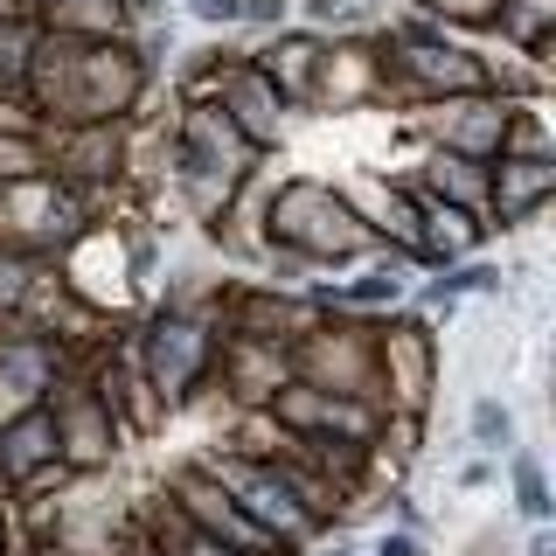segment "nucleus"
<instances>
[{
  "instance_id": "obj_1",
  "label": "nucleus",
  "mask_w": 556,
  "mask_h": 556,
  "mask_svg": "<svg viewBox=\"0 0 556 556\" xmlns=\"http://www.w3.org/2000/svg\"><path fill=\"white\" fill-rule=\"evenodd\" d=\"M153 91L161 84L147 77L126 35H63L42 22L22 104L35 112V126H112V118H139Z\"/></svg>"
},
{
  "instance_id": "obj_2",
  "label": "nucleus",
  "mask_w": 556,
  "mask_h": 556,
  "mask_svg": "<svg viewBox=\"0 0 556 556\" xmlns=\"http://www.w3.org/2000/svg\"><path fill=\"white\" fill-rule=\"evenodd\" d=\"M257 243H265V257H292L306 271H348L376 251L355 208L341 202V188L320 174L257 181Z\"/></svg>"
},
{
  "instance_id": "obj_3",
  "label": "nucleus",
  "mask_w": 556,
  "mask_h": 556,
  "mask_svg": "<svg viewBox=\"0 0 556 556\" xmlns=\"http://www.w3.org/2000/svg\"><path fill=\"white\" fill-rule=\"evenodd\" d=\"M216 292H167L147 320H132V341H139V369H147L161 410H188L195 396L208 390V369H216V341H223V320H216Z\"/></svg>"
},
{
  "instance_id": "obj_4",
  "label": "nucleus",
  "mask_w": 556,
  "mask_h": 556,
  "mask_svg": "<svg viewBox=\"0 0 556 556\" xmlns=\"http://www.w3.org/2000/svg\"><path fill=\"white\" fill-rule=\"evenodd\" d=\"M104 202L91 188H70L56 174H14L0 181V251H22L35 265H56L84 230L104 223Z\"/></svg>"
},
{
  "instance_id": "obj_5",
  "label": "nucleus",
  "mask_w": 556,
  "mask_h": 556,
  "mask_svg": "<svg viewBox=\"0 0 556 556\" xmlns=\"http://www.w3.org/2000/svg\"><path fill=\"white\" fill-rule=\"evenodd\" d=\"M376 390H382V410L396 417H431V404H439L445 341L417 306L376 313Z\"/></svg>"
},
{
  "instance_id": "obj_6",
  "label": "nucleus",
  "mask_w": 556,
  "mask_h": 556,
  "mask_svg": "<svg viewBox=\"0 0 556 556\" xmlns=\"http://www.w3.org/2000/svg\"><path fill=\"white\" fill-rule=\"evenodd\" d=\"M195 459H202V473L216 480V486H230V501H237V508L251 515L286 556H306L320 535H334L320 515H306V501L286 486V473H278L271 459H237V452H223V445H202Z\"/></svg>"
},
{
  "instance_id": "obj_7",
  "label": "nucleus",
  "mask_w": 556,
  "mask_h": 556,
  "mask_svg": "<svg viewBox=\"0 0 556 556\" xmlns=\"http://www.w3.org/2000/svg\"><path fill=\"white\" fill-rule=\"evenodd\" d=\"M286 362L292 376L313 382V390L327 396H376V320H362V313H313L300 334L286 341Z\"/></svg>"
},
{
  "instance_id": "obj_8",
  "label": "nucleus",
  "mask_w": 556,
  "mask_h": 556,
  "mask_svg": "<svg viewBox=\"0 0 556 556\" xmlns=\"http://www.w3.org/2000/svg\"><path fill=\"white\" fill-rule=\"evenodd\" d=\"M466 91H486V63L459 35H445L431 49H390L382 56V98H396L404 112L439 104V98H466Z\"/></svg>"
},
{
  "instance_id": "obj_9",
  "label": "nucleus",
  "mask_w": 556,
  "mask_h": 556,
  "mask_svg": "<svg viewBox=\"0 0 556 556\" xmlns=\"http://www.w3.org/2000/svg\"><path fill=\"white\" fill-rule=\"evenodd\" d=\"M49 417H56V459H63L70 480H91L126 452V431L104 410V396L84 382V369H70L56 390H49Z\"/></svg>"
},
{
  "instance_id": "obj_10",
  "label": "nucleus",
  "mask_w": 556,
  "mask_h": 556,
  "mask_svg": "<svg viewBox=\"0 0 556 556\" xmlns=\"http://www.w3.org/2000/svg\"><path fill=\"white\" fill-rule=\"evenodd\" d=\"M132 126L139 118H112V126H42V174L91 195H118L132 167Z\"/></svg>"
},
{
  "instance_id": "obj_11",
  "label": "nucleus",
  "mask_w": 556,
  "mask_h": 556,
  "mask_svg": "<svg viewBox=\"0 0 556 556\" xmlns=\"http://www.w3.org/2000/svg\"><path fill=\"white\" fill-rule=\"evenodd\" d=\"M334 188H341V202L355 208V223L369 230L376 251H390V257H404L410 271H425V223H417V202H410L404 174L348 167V174H334Z\"/></svg>"
},
{
  "instance_id": "obj_12",
  "label": "nucleus",
  "mask_w": 556,
  "mask_h": 556,
  "mask_svg": "<svg viewBox=\"0 0 556 556\" xmlns=\"http://www.w3.org/2000/svg\"><path fill=\"white\" fill-rule=\"evenodd\" d=\"M91 348H70L63 334H49V327H35V320H0V404L8 410L49 404V390H56Z\"/></svg>"
},
{
  "instance_id": "obj_13",
  "label": "nucleus",
  "mask_w": 556,
  "mask_h": 556,
  "mask_svg": "<svg viewBox=\"0 0 556 556\" xmlns=\"http://www.w3.org/2000/svg\"><path fill=\"white\" fill-rule=\"evenodd\" d=\"M161 494H167V501H174V508H181L188 521H195L202 535H216L223 549H237V556H286V549H278L271 535H265V529H257V521H251V515H243L237 501H230V486H216V480L202 473V459H195V452H188L181 466H167Z\"/></svg>"
},
{
  "instance_id": "obj_14",
  "label": "nucleus",
  "mask_w": 556,
  "mask_h": 556,
  "mask_svg": "<svg viewBox=\"0 0 556 556\" xmlns=\"http://www.w3.org/2000/svg\"><path fill=\"white\" fill-rule=\"evenodd\" d=\"M508 112H515V98H494V91L439 98V104H417V112H410V139H417V147L466 153V161H494L501 132H508Z\"/></svg>"
},
{
  "instance_id": "obj_15",
  "label": "nucleus",
  "mask_w": 556,
  "mask_h": 556,
  "mask_svg": "<svg viewBox=\"0 0 556 556\" xmlns=\"http://www.w3.org/2000/svg\"><path fill=\"white\" fill-rule=\"evenodd\" d=\"M208 98L223 104V118H230V126L251 139V147L265 153V161H271L278 147H286V132H292V104L278 98V84L251 63V49H243V56L223 70L216 84H208Z\"/></svg>"
},
{
  "instance_id": "obj_16",
  "label": "nucleus",
  "mask_w": 556,
  "mask_h": 556,
  "mask_svg": "<svg viewBox=\"0 0 556 556\" xmlns=\"http://www.w3.org/2000/svg\"><path fill=\"white\" fill-rule=\"evenodd\" d=\"M556 202V153L543 161H521V153H494L486 161V230L508 237V230H529L543 223V208Z\"/></svg>"
},
{
  "instance_id": "obj_17",
  "label": "nucleus",
  "mask_w": 556,
  "mask_h": 556,
  "mask_svg": "<svg viewBox=\"0 0 556 556\" xmlns=\"http://www.w3.org/2000/svg\"><path fill=\"white\" fill-rule=\"evenodd\" d=\"M410 265L390 251H369L362 257L355 278H306V306L313 313H362V320H376V313H396L410 300Z\"/></svg>"
},
{
  "instance_id": "obj_18",
  "label": "nucleus",
  "mask_w": 556,
  "mask_h": 556,
  "mask_svg": "<svg viewBox=\"0 0 556 556\" xmlns=\"http://www.w3.org/2000/svg\"><path fill=\"white\" fill-rule=\"evenodd\" d=\"M292 376L286 348L278 341H257V334H223L216 341V369H208V390L230 396V410H265L271 390Z\"/></svg>"
},
{
  "instance_id": "obj_19",
  "label": "nucleus",
  "mask_w": 556,
  "mask_h": 556,
  "mask_svg": "<svg viewBox=\"0 0 556 556\" xmlns=\"http://www.w3.org/2000/svg\"><path fill=\"white\" fill-rule=\"evenodd\" d=\"M56 417L49 404H22V410H0V494L22 501L35 494V480L56 473Z\"/></svg>"
},
{
  "instance_id": "obj_20",
  "label": "nucleus",
  "mask_w": 556,
  "mask_h": 556,
  "mask_svg": "<svg viewBox=\"0 0 556 556\" xmlns=\"http://www.w3.org/2000/svg\"><path fill=\"white\" fill-rule=\"evenodd\" d=\"M320 56H327V35H313V28H300V22H286V28H271V35H257V42H251V63L278 84V98L292 104V118L313 112Z\"/></svg>"
},
{
  "instance_id": "obj_21",
  "label": "nucleus",
  "mask_w": 556,
  "mask_h": 556,
  "mask_svg": "<svg viewBox=\"0 0 556 556\" xmlns=\"http://www.w3.org/2000/svg\"><path fill=\"white\" fill-rule=\"evenodd\" d=\"M404 181H417L425 195H439L452 208H486V161H466V153H445V147H417V167H404ZM486 223V216H480Z\"/></svg>"
},
{
  "instance_id": "obj_22",
  "label": "nucleus",
  "mask_w": 556,
  "mask_h": 556,
  "mask_svg": "<svg viewBox=\"0 0 556 556\" xmlns=\"http://www.w3.org/2000/svg\"><path fill=\"white\" fill-rule=\"evenodd\" d=\"M132 529L147 535L153 556H237V549H223L216 535H202L167 494H147V501H139V508H132Z\"/></svg>"
},
{
  "instance_id": "obj_23",
  "label": "nucleus",
  "mask_w": 556,
  "mask_h": 556,
  "mask_svg": "<svg viewBox=\"0 0 556 556\" xmlns=\"http://www.w3.org/2000/svg\"><path fill=\"white\" fill-rule=\"evenodd\" d=\"M486 35H494L501 49H515V56H529V63H549V49H556V0H501Z\"/></svg>"
},
{
  "instance_id": "obj_24",
  "label": "nucleus",
  "mask_w": 556,
  "mask_h": 556,
  "mask_svg": "<svg viewBox=\"0 0 556 556\" xmlns=\"http://www.w3.org/2000/svg\"><path fill=\"white\" fill-rule=\"evenodd\" d=\"M508 501L515 515L529 521V529H543V521H556V494H549V466L535 445H515L508 452Z\"/></svg>"
},
{
  "instance_id": "obj_25",
  "label": "nucleus",
  "mask_w": 556,
  "mask_h": 556,
  "mask_svg": "<svg viewBox=\"0 0 556 556\" xmlns=\"http://www.w3.org/2000/svg\"><path fill=\"white\" fill-rule=\"evenodd\" d=\"M466 445L480 452V459H508L521 445V417L508 396H473V410H466Z\"/></svg>"
},
{
  "instance_id": "obj_26",
  "label": "nucleus",
  "mask_w": 556,
  "mask_h": 556,
  "mask_svg": "<svg viewBox=\"0 0 556 556\" xmlns=\"http://www.w3.org/2000/svg\"><path fill=\"white\" fill-rule=\"evenodd\" d=\"M292 22L313 35H362L382 22V8L376 0H292Z\"/></svg>"
},
{
  "instance_id": "obj_27",
  "label": "nucleus",
  "mask_w": 556,
  "mask_h": 556,
  "mask_svg": "<svg viewBox=\"0 0 556 556\" xmlns=\"http://www.w3.org/2000/svg\"><path fill=\"white\" fill-rule=\"evenodd\" d=\"M42 22L63 35H126V14L112 0H56V8H42Z\"/></svg>"
},
{
  "instance_id": "obj_28",
  "label": "nucleus",
  "mask_w": 556,
  "mask_h": 556,
  "mask_svg": "<svg viewBox=\"0 0 556 556\" xmlns=\"http://www.w3.org/2000/svg\"><path fill=\"white\" fill-rule=\"evenodd\" d=\"M42 271L49 265H35V257H22V251H0V320H22V313L35 306Z\"/></svg>"
},
{
  "instance_id": "obj_29",
  "label": "nucleus",
  "mask_w": 556,
  "mask_h": 556,
  "mask_svg": "<svg viewBox=\"0 0 556 556\" xmlns=\"http://www.w3.org/2000/svg\"><path fill=\"white\" fill-rule=\"evenodd\" d=\"M410 14H431L439 28H452V35H486L494 28V8L501 0H404Z\"/></svg>"
},
{
  "instance_id": "obj_30",
  "label": "nucleus",
  "mask_w": 556,
  "mask_h": 556,
  "mask_svg": "<svg viewBox=\"0 0 556 556\" xmlns=\"http://www.w3.org/2000/svg\"><path fill=\"white\" fill-rule=\"evenodd\" d=\"M188 8V22H202V28H216V35H230L243 22V0H181Z\"/></svg>"
},
{
  "instance_id": "obj_31",
  "label": "nucleus",
  "mask_w": 556,
  "mask_h": 556,
  "mask_svg": "<svg viewBox=\"0 0 556 556\" xmlns=\"http://www.w3.org/2000/svg\"><path fill=\"white\" fill-rule=\"evenodd\" d=\"M362 556H425V535H417V529H390V521H382L369 543H362Z\"/></svg>"
},
{
  "instance_id": "obj_32",
  "label": "nucleus",
  "mask_w": 556,
  "mask_h": 556,
  "mask_svg": "<svg viewBox=\"0 0 556 556\" xmlns=\"http://www.w3.org/2000/svg\"><path fill=\"white\" fill-rule=\"evenodd\" d=\"M292 22V0H243V35H271V28H286Z\"/></svg>"
},
{
  "instance_id": "obj_33",
  "label": "nucleus",
  "mask_w": 556,
  "mask_h": 556,
  "mask_svg": "<svg viewBox=\"0 0 556 556\" xmlns=\"http://www.w3.org/2000/svg\"><path fill=\"white\" fill-rule=\"evenodd\" d=\"M494 473H501V459H480V452H473V459L459 466V494H486V486H494Z\"/></svg>"
},
{
  "instance_id": "obj_34",
  "label": "nucleus",
  "mask_w": 556,
  "mask_h": 556,
  "mask_svg": "<svg viewBox=\"0 0 556 556\" xmlns=\"http://www.w3.org/2000/svg\"><path fill=\"white\" fill-rule=\"evenodd\" d=\"M390 529H417V535H425V515H417V501L404 494V486H390Z\"/></svg>"
},
{
  "instance_id": "obj_35",
  "label": "nucleus",
  "mask_w": 556,
  "mask_h": 556,
  "mask_svg": "<svg viewBox=\"0 0 556 556\" xmlns=\"http://www.w3.org/2000/svg\"><path fill=\"white\" fill-rule=\"evenodd\" d=\"M118 14H126V28H139V22H167V0H112Z\"/></svg>"
},
{
  "instance_id": "obj_36",
  "label": "nucleus",
  "mask_w": 556,
  "mask_h": 556,
  "mask_svg": "<svg viewBox=\"0 0 556 556\" xmlns=\"http://www.w3.org/2000/svg\"><path fill=\"white\" fill-rule=\"evenodd\" d=\"M22 549V515H14V501L0 494V556H14Z\"/></svg>"
},
{
  "instance_id": "obj_37",
  "label": "nucleus",
  "mask_w": 556,
  "mask_h": 556,
  "mask_svg": "<svg viewBox=\"0 0 556 556\" xmlns=\"http://www.w3.org/2000/svg\"><path fill=\"white\" fill-rule=\"evenodd\" d=\"M521 556H556V529L543 521V529H529V543H521Z\"/></svg>"
},
{
  "instance_id": "obj_38",
  "label": "nucleus",
  "mask_w": 556,
  "mask_h": 556,
  "mask_svg": "<svg viewBox=\"0 0 556 556\" xmlns=\"http://www.w3.org/2000/svg\"><path fill=\"white\" fill-rule=\"evenodd\" d=\"M306 556H362V543H348V535H320Z\"/></svg>"
},
{
  "instance_id": "obj_39",
  "label": "nucleus",
  "mask_w": 556,
  "mask_h": 556,
  "mask_svg": "<svg viewBox=\"0 0 556 556\" xmlns=\"http://www.w3.org/2000/svg\"><path fill=\"white\" fill-rule=\"evenodd\" d=\"M118 556H153V549H147V535H139V529H132V535H126V543H118Z\"/></svg>"
},
{
  "instance_id": "obj_40",
  "label": "nucleus",
  "mask_w": 556,
  "mask_h": 556,
  "mask_svg": "<svg viewBox=\"0 0 556 556\" xmlns=\"http://www.w3.org/2000/svg\"><path fill=\"white\" fill-rule=\"evenodd\" d=\"M14 556H35V549H14Z\"/></svg>"
}]
</instances>
